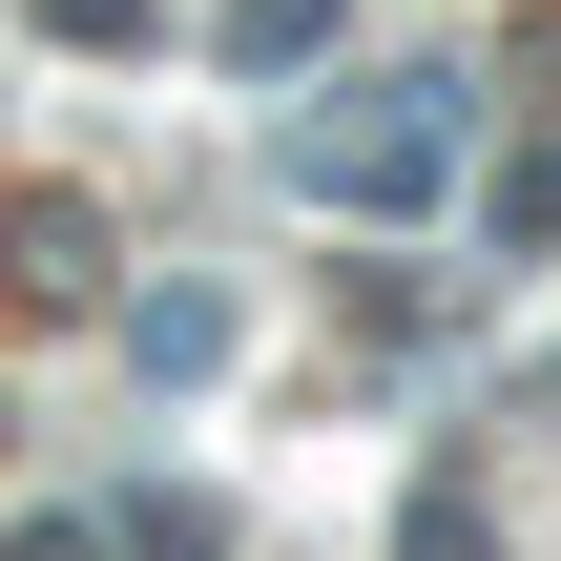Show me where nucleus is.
<instances>
[{"label":"nucleus","instance_id":"obj_1","mask_svg":"<svg viewBox=\"0 0 561 561\" xmlns=\"http://www.w3.org/2000/svg\"><path fill=\"white\" fill-rule=\"evenodd\" d=\"M458 125H479V83H458V62H396V83L271 125V167H291L312 208H437V187H458Z\"/></svg>","mask_w":561,"mask_h":561},{"label":"nucleus","instance_id":"obj_2","mask_svg":"<svg viewBox=\"0 0 561 561\" xmlns=\"http://www.w3.org/2000/svg\"><path fill=\"white\" fill-rule=\"evenodd\" d=\"M104 541H125V561H229V520H208V500H167V479H146V500H125V520H104Z\"/></svg>","mask_w":561,"mask_h":561},{"label":"nucleus","instance_id":"obj_3","mask_svg":"<svg viewBox=\"0 0 561 561\" xmlns=\"http://www.w3.org/2000/svg\"><path fill=\"white\" fill-rule=\"evenodd\" d=\"M229 42H250V62H312V42H333V0H250Z\"/></svg>","mask_w":561,"mask_h":561}]
</instances>
